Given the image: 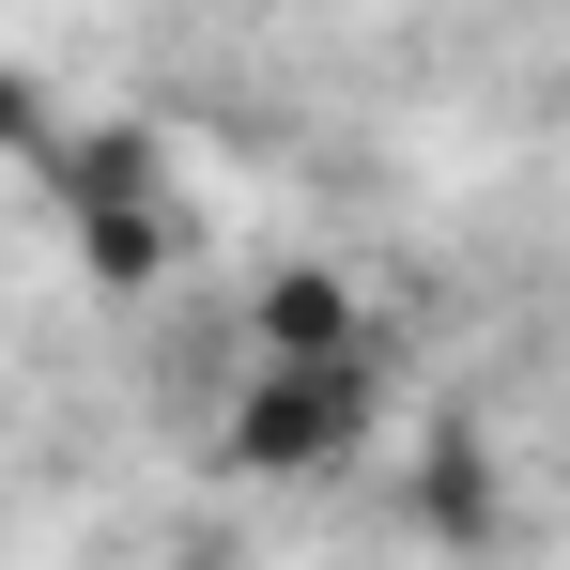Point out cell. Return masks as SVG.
I'll return each instance as SVG.
<instances>
[{
  "mask_svg": "<svg viewBox=\"0 0 570 570\" xmlns=\"http://www.w3.org/2000/svg\"><path fill=\"white\" fill-rule=\"evenodd\" d=\"M247 340H263V355H355V340H371V308H355V278L293 263V278H263V308H247Z\"/></svg>",
  "mask_w": 570,
  "mask_h": 570,
  "instance_id": "7a4b0ae2",
  "label": "cell"
},
{
  "mask_svg": "<svg viewBox=\"0 0 570 570\" xmlns=\"http://www.w3.org/2000/svg\"><path fill=\"white\" fill-rule=\"evenodd\" d=\"M371 416H385L371 340H355V355H263L247 401H232V463H263V478H340L355 448H371Z\"/></svg>",
  "mask_w": 570,
  "mask_h": 570,
  "instance_id": "6da1fadb",
  "label": "cell"
}]
</instances>
